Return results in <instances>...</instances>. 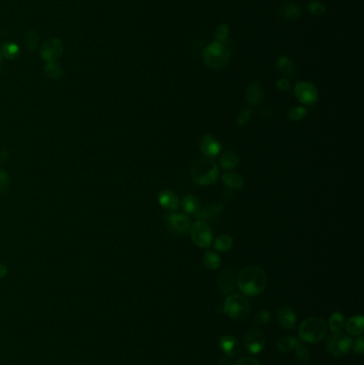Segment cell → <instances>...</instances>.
<instances>
[{
  "mask_svg": "<svg viewBox=\"0 0 364 365\" xmlns=\"http://www.w3.org/2000/svg\"><path fill=\"white\" fill-rule=\"evenodd\" d=\"M236 284L246 296H258L266 287V272L260 266L250 265L241 270L236 277Z\"/></svg>",
  "mask_w": 364,
  "mask_h": 365,
  "instance_id": "6da1fadb",
  "label": "cell"
},
{
  "mask_svg": "<svg viewBox=\"0 0 364 365\" xmlns=\"http://www.w3.org/2000/svg\"><path fill=\"white\" fill-rule=\"evenodd\" d=\"M189 175L195 184L210 186L217 181L219 177V168L216 162L211 158L199 159L190 167Z\"/></svg>",
  "mask_w": 364,
  "mask_h": 365,
  "instance_id": "7a4b0ae2",
  "label": "cell"
},
{
  "mask_svg": "<svg viewBox=\"0 0 364 365\" xmlns=\"http://www.w3.org/2000/svg\"><path fill=\"white\" fill-rule=\"evenodd\" d=\"M328 326L320 317H310L302 321L299 327L301 341L308 344H318L327 336Z\"/></svg>",
  "mask_w": 364,
  "mask_h": 365,
  "instance_id": "3957f363",
  "label": "cell"
},
{
  "mask_svg": "<svg viewBox=\"0 0 364 365\" xmlns=\"http://www.w3.org/2000/svg\"><path fill=\"white\" fill-rule=\"evenodd\" d=\"M204 63L210 69L220 71L226 68L230 62V53L221 42H213L205 48L203 54Z\"/></svg>",
  "mask_w": 364,
  "mask_h": 365,
  "instance_id": "277c9868",
  "label": "cell"
},
{
  "mask_svg": "<svg viewBox=\"0 0 364 365\" xmlns=\"http://www.w3.org/2000/svg\"><path fill=\"white\" fill-rule=\"evenodd\" d=\"M223 311L228 316L236 321H243L250 314V303L242 295L233 294L228 296L223 304Z\"/></svg>",
  "mask_w": 364,
  "mask_h": 365,
  "instance_id": "5b68a950",
  "label": "cell"
},
{
  "mask_svg": "<svg viewBox=\"0 0 364 365\" xmlns=\"http://www.w3.org/2000/svg\"><path fill=\"white\" fill-rule=\"evenodd\" d=\"M190 237L199 248H209L214 238L212 228L205 221L198 220L190 227Z\"/></svg>",
  "mask_w": 364,
  "mask_h": 365,
  "instance_id": "8992f818",
  "label": "cell"
},
{
  "mask_svg": "<svg viewBox=\"0 0 364 365\" xmlns=\"http://www.w3.org/2000/svg\"><path fill=\"white\" fill-rule=\"evenodd\" d=\"M352 347V339L342 332L333 333L326 343L327 351L336 358H340L349 352Z\"/></svg>",
  "mask_w": 364,
  "mask_h": 365,
  "instance_id": "52a82bcc",
  "label": "cell"
},
{
  "mask_svg": "<svg viewBox=\"0 0 364 365\" xmlns=\"http://www.w3.org/2000/svg\"><path fill=\"white\" fill-rule=\"evenodd\" d=\"M165 226H167V229L173 235L181 236L190 230L192 221L185 214L172 213L165 216Z\"/></svg>",
  "mask_w": 364,
  "mask_h": 365,
  "instance_id": "ba28073f",
  "label": "cell"
},
{
  "mask_svg": "<svg viewBox=\"0 0 364 365\" xmlns=\"http://www.w3.org/2000/svg\"><path fill=\"white\" fill-rule=\"evenodd\" d=\"M295 95L304 106H312L318 101V91L311 82L301 81L295 87Z\"/></svg>",
  "mask_w": 364,
  "mask_h": 365,
  "instance_id": "9c48e42d",
  "label": "cell"
},
{
  "mask_svg": "<svg viewBox=\"0 0 364 365\" xmlns=\"http://www.w3.org/2000/svg\"><path fill=\"white\" fill-rule=\"evenodd\" d=\"M266 338L264 333L259 329H250L244 335V345L248 352L252 354H259L263 351Z\"/></svg>",
  "mask_w": 364,
  "mask_h": 365,
  "instance_id": "30bf717a",
  "label": "cell"
},
{
  "mask_svg": "<svg viewBox=\"0 0 364 365\" xmlns=\"http://www.w3.org/2000/svg\"><path fill=\"white\" fill-rule=\"evenodd\" d=\"M63 53V45L60 40L48 39L41 46V57L47 62H55Z\"/></svg>",
  "mask_w": 364,
  "mask_h": 365,
  "instance_id": "8fae6325",
  "label": "cell"
},
{
  "mask_svg": "<svg viewBox=\"0 0 364 365\" xmlns=\"http://www.w3.org/2000/svg\"><path fill=\"white\" fill-rule=\"evenodd\" d=\"M199 150L200 152L210 158H214L219 155L221 152V143L217 138L212 135H205L200 139L199 142Z\"/></svg>",
  "mask_w": 364,
  "mask_h": 365,
  "instance_id": "7c38bea8",
  "label": "cell"
},
{
  "mask_svg": "<svg viewBox=\"0 0 364 365\" xmlns=\"http://www.w3.org/2000/svg\"><path fill=\"white\" fill-rule=\"evenodd\" d=\"M217 284H218L219 292L222 295L231 294L237 286L235 272L231 268L223 269L218 277Z\"/></svg>",
  "mask_w": 364,
  "mask_h": 365,
  "instance_id": "4fadbf2b",
  "label": "cell"
},
{
  "mask_svg": "<svg viewBox=\"0 0 364 365\" xmlns=\"http://www.w3.org/2000/svg\"><path fill=\"white\" fill-rule=\"evenodd\" d=\"M279 325L285 330H294L297 325V316L295 311L287 305H283L277 311Z\"/></svg>",
  "mask_w": 364,
  "mask_h": 365,
  "instance_id": "5bb4252c",
  "label": "cell"
},
{
  "mask_svg": "<svg viewBox=\"0 0 364 365\" xmlns=\"http://www.w3.org/2000/svg\"><path fill=\"white\" fill-rule=\"evenodd\" d=\"M220 348L222 349L223 353L228 355L229 358H234L241 354L242 352V346L237 338L233 336H223L219 341Z\"/></svg>",
  "mask_w": 364,
  "mask_h": 365,
  "instance_id": "9a60e30c",
  "label": "cell"
},
{
  "mask_svg": "<svg viewBox=\"0 0 364 365\" xmlns=\"http://www.w3.org/2000/svg\"><path fill=\"white\" fill-rule=\"evenodd\" d=\"M245 98L247 103L252 107L259 106L264 99V90L259 82H252L247 88L245 92Z\"/></svg>",
  "mask_w": 364,
  "mask_h": 365,
  "instance_id": "2e32d148",
  "label": "cell"
},
{
  "mask_svg": "<svg viewBox=\"0 0 364 365\" xmlns=\"http://www.w3.org/2000/svg\"><path fill=\"white\" fill-rule=\"evenodd\" d=\"M223 210H225V205L217 203V204H213V205H206V206H200V209L195 214L196 217L198 219H200L202 221H209V220H213L217 217L218 215H220Z\"/></svg>",
  "mask_w": 364,
  "mask_h": 365,
  "instance_id": "e0dca14e",
  "label": "cell"
},
{
  "mask_svg": "<svg viewBox=\"0 0 364 365\" xmlns=\"http://www.w3.org/2000/svg\"><path fill=\"white\" fill-rule=\"evenodd\" d=\"M158 202L165 210L176 211L179 206L178 196L170 189H164L158 195Z\"/></svg>",
  "mask_w": 364,
  "mask_h": 365,
  "instance_id": "ac0fdd59",
  "label": "cell"
},
{
  "mask_svg": "<svg viewBox=\"0 0 364 365\" xmlns=\"http://www.w3.org/2000/svg\"><path fill=\"white\" fill-rule=\"evenodd\" d=\"M346 331L350 335H361L364 331V318L361 315L352 316L346 323Z\"/></svg>",
  "mask_w": 364,
  "mask_h": 365,
  "instance_id": "d6986e66",
  "label": "cell"
},
{
  "mask_svg": "<svg viewBox=\"0 0 364 365\" xmlns=\"http://www.w3.org/2000/svg\"><path fill=\"white\" fill-rule=\"evenodd\" d=\"M239 163L238 154L233 151H226L220 157V165L223 170H233Z\"/></svg>",
  "mask_w": 364,
  "mask_h": 365,
  "instance_id": "ffe728a7",
  "label": "cell"
},
{
  "mask_svg": "<svg viewBox=\"0 0 364 365\" xmlns=\"http://www.w3.org/2000/svg\"><path fill=\"white\" fill-rule=\"evenodd\" d=\"M222 181L231 189H242L244 187V178L237 173H226L222 175Z\"/></svg>",
  "mask_w": 364,
  "mask_h": 365,
  "instance_id": "44dd1931",
  "label": "cell"
},
{
  "mask_svg": "<svg viewBox=\"0 0 364 365\" xmlns=\"http://www.w3.org/2000/svg\"><path fill=\"white\" fill-rule=\"evenodd\" d=\"M300 8L293 3H285L280 7V14L286 20H296L300 16Z\"/></svg>",
  "mask_w": 364,
  "mask_h": 365,
  "instance_id": "7402d4cb",
  "label": "cell"
},
{
  "mask_svg": "<svg viewBox=\"0 0 364 365\" xmlns=\"http://www.w3.org/2000/svg\"><path fill=\"white\" fill-rule=\"evenodd\" d=\"M277 66L278 69L282 72L286 76H294L295 75V65L293 61L286 56H281L277 59Z\"/></svg>",
  "mask_w": 364,
  "mask_h": 365,
  "instance_id": "603a6c76",
  "label": "cell"
},
{
  "mask_svg": "<svg viewBox=\"0 0 364 365\" xmlns=\"http://www.w3.org/2000/svg\"><path fill=\"white\" fill-rule=\"evenodd\" d=\"M329 327L332 333H340L345 327V318L340 312H334L329 318Z\"/></svg>",
  "mask_w": 364,
  "mask_h": 365,
  "instance_id": "cb8c5ba5",
  "label": "cell"
},
{
  "mask_svg": "<svg viewBox=\"0 0 364 365\" xmlns=\"http://www.w3.org/2000/svg\"><path fill=\"white\" fill-rule=\"evenodd\" d=\"M181 206H183L184 211L187 214L195 215L199 211V209H200L201 203H200V200H199L196 196L188 195L183 199V201H181Z\"/></svg>",
  "mask_w": 364,
  "mask_h": 365,
  "instance_id": "d4e9b609",
  "label": "cell"
},
{
  "mask_svg": "<svg viewBox=\"0 0 364 365\" xmlns=\"http://www.w3.org/2000/svg\"><path fill=\"white\" fill-rule=\"evenodd\" d=\"M233 247V238L230 235H221L216 240H215L214 248L216 251L219 252H227L231 250V248Z\"/></svg>",
  "mask_w": 364,
  "mask_h": 365,
  "instance_id": "484cf974",
  "label": "cell"
},
{
  "mask_svg": "<svg viewBox=\"0 0 364 365\" xmlns=\"http://www.w3.org/2000/svg\"><path fill=\"white\" fill-rule=\"evenodd\" d=\"M203 263L206 266V268L215 270L219 268L220 266V256L214 251H206L203 255Z\"/></svg>",
  "mask_w": 364,
  "mask_h": 365,
  "instance_id": "4316f807",
  "label": "cell"
},
{
  "mask_svg": "<svg viewBox=\"0 0 364 365\" xmlns=\"http://www.w3.org/2000/svg\"><path fill=\"white\" fill-rule=\"evenodd\" d=\"M297 344H298V339L296 337L286 336V337H282L279 339V341L277 342V348L280 351L288 352V351H292L293 349H295Z\"/></svg>",
  "mask_w": 364,
  "mask_h": 365,
  "instance_id": "83f0119b",
  "label": "cell"
},
{
  "mask_svg": "<svg viewBox=\"0 0 364 365\" xmlns=\"http://www.w3.org/2000/svg\"><path fill=\"white\" fill-rule=\"evenodd\" d=\"M44 73L48 78L56 80L61 77L62 70L56 62H47V64L44 66Z\"/></svg>",
  "mask_w": 364,
  "mask_h": 365,
  "instance_id": "f1b7e54d",
  "label": "cell"
},
{
  "mask_svg": "<svg viewBox=\"0 0 364 365\" xmlns=\"http://www.w3.org/2000/svg\"><path fill=\"white\" fill-rule=\"evenodd\" d=\"M307 114H308V109L303 106H295L291 108L287 113L289 120H292L294 122L302 120Z\"/></svg>",
  "mask_w": 364,
  "mask_h": 365,
  "instance_id": "f546056e",
  "label": "cell"
},
{
  "mask_svg": "<svg viewBox=\"0 0 364 365\" xmlns=\"http://www.w3.org/2000/svg\"><path fill=\"white\" fill-rule=\"evenodd\" d=\"M24 41L25 45H26V47H28L30 51H35L39 45V37L37 35V32L35 31H28L24 37Z\"/></svg>",
  "mask_w": 364,
  "mask_h": 365,
  "instance_id": "4dcf8cb0",
  "label": "cell"
},
{
  "mask_svg": "<svg viewBox=\"0 0 364 365\" xmlns=\"http://www.w3.org/2000/svg\"><path fill=\"white\" fill-rule=\"evenodd\" d=\"M295 349H296L295 355H296V358H297L298 361L305 363V362H308L310 360V351L304 345L298 343Z\"/></svg>",
  "mask_w": 364,
  "mask_h": 365,
  "instance_id": "1f68e13d",
  "label": "cell"
},
{
  "mask_svg": "<svg viewBox=\"0 0 364 365\" xmlns=\"http://www.w3.org/2000/svg\"><path fill=\"white\" fill-rule=\"evenodd\" d=\"M2 53L8 59H14L19 55V47L13 43H5L2 46Z\"/></svg>",
  "mask_w": 364,
  "mask_h": 365,
  "instance_id": "d6a6232c",
  "label": "cell"
},
{
  "mask_svg": "<svg viewBox=\"0 0 364 365\" xmlns=\"http://www.w3.org/2000/svg\"><path fill=\"white\" fill-rule=\"evenodd\" d=\"M251 117H252V112L250 109H248V108H246V109H243L241 111V113H239L237 115L236 118V123L238 126L241 127H245L248 123H249V121L251 120Z\"/></svg>",
  "mask_w": 364,
  "mask_h": 365,
  "instance_id": "836d02e7",
  "label": "cell"
},
{
  "mask_svg": "<svg viewBox=\"0 0 364 365\" xmlns=\"http://www.w3.org/2000/svg\"><path fill=\"white\" fill-rule=\"evenodd\" d=\"M9 188H10L9 175H8V173L4 169H0V195L7 194Z\"/></svg>",
  "mask_w": 364,
  "mask_h": 365,
  "instance_id": "e575fe53",
  "label": "cell"
},
{
  "mask_svg": "<svg viewBox=\"0 0 364 365\" xmlns=\"http://www.w3.org/2000/svg\"><path fill=\"white\" fill-rule=\"evenodd\" d=\"M270 320H271V314L267 311H260L258 314H256V316L254 318V322L256 323V325H260V326L267 325Z\"/></svg>",
  "mask_w": 364,
  "mask_h": 365,
  "instance_id": "d590c367",
  "label": "cell"
},
{
  "mask_svg": "<svg viewBox=\"0 0 364 365\" xmlns=\"http://www.w3.org/2000/svg\"><path fill=\"white\" fill-rule=\"evenodd\" d=\"M228 35H229L228 25H226V24L219 25V26L216 29V35H215V36H216L217 42H221V43L225 42V41L228 38Z\"/></svg>",
  "mask_w": 364,
  "mask_h": 365,
  "instance_id": "8d00e7d4",
  "label": "cell"
},
{
  "mask_svg": "<svg viewBox=\"0 0 364 365\" xmlns=\"http://www.w3.org/2000/svg\"><path fill=\"white\" fill-rule=\"evenodd\" d=\"M309 11L312 14H314V15L319 16V15L325 13L326 8H325V6L322 5L321 3H319V2H314V3H311L309 5Z\"/></svg>",
  "mask_w": 364,
  "mask_h": 365,
  "instance_id": "74e56055",
  "label": "cell"
},
{
  "mask_svg": "<svg viewBox=\"0 0 364 365\" xmlns=\"http://www.w3.org/2000/svg\"><path fill=\"white\" fill-rule=\"evenodd\" d=\"M363 341H364V338L361 336L358 339H355V341L352 343L353 350H354L355 353L362 354L364 352V344H363Z\"/></svg>",
  "mask_w": 364,
  "mask_h": 365,
  "instance_id": "f35d334b",
  "label": "cell"
},
{
  "mask_svg": "<svg viewBox=\"0 0 364 365\" xmlns=\"http://www.w3.org/2000/svg\"><path fill=\"white\" fill-rule=\"evenodd\" d=\"M235 365H261L258 360L254 358H250V356H245V358L239 359Z\"/></svg>",
  "mask_w": 364,
  "mask_h": 365,
  "instance_id": "ab89813d",
  "label": "cell"
},
{
  "mask_svg": "<svg viewBox=\"0 0 364 365\" xmlns=\"http://www.w3.org/2000/svg\"><path fill=\"white\" fill-rule=\"evenodd\" d=\"M277 88L281 91H288L291 89V82L286 78H281L277 81Z\"/></svg>",
  "mask_w": 364,
  "mask_h": 365,
  "instance_id": "60d3db41",
  "label": "cell"
},
{
  "mask_svg": "<svg viewBox=\"0 0 364 365\" xmlns=\"http://www.w3.org/2000/svg\"><path fill=\"white\" fill-rule=\"evenodd\" d=\"M10 158V152L7 150V148H4V150L0 151V163H5L6 161L9 160Z\"/></svg>",
  "mask_w": 364,
  "mask_h": 365,
  "instance_id": "b9f144b4",
  "label": "cell"
},
{
  "mask_svg": "<svg viewBox=\"0 0 364 365\" xmlns=\"http://www.w3.org/2000/svg\"><path fill=\"white\" fill-rule=\"evenodd\" d=\"M7 272H8V270H7V266H6V265L0 263V278L6 277L7 276Z\"/></svg>",
  "mask_w": 364,
  "mask_h": 365,
  "instance_id": "7bdbcfd3",
  "label": "cell"
},
{
  "mask_svg": "<svg viewBox=\"0 0 364 365\" xmlns=\"http://www.w3.org/2000/svg\"><path fill=\"white\" fill-rule=\"evenodd\" d=\"M0 68H2V53H0Z\"/></svg>",
  "mask_w": 364,
  "mask_h": 365,
  "instance_id": "ee69618b",
  "label": "cell"
}]
</instances>
